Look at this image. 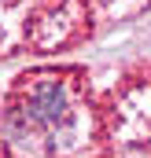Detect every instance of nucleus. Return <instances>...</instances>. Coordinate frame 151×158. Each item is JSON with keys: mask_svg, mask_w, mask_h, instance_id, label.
Instances as JSON below:
<instances>
[]
</instances>
